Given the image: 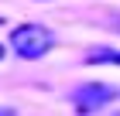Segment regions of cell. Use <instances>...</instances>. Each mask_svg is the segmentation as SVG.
<instances>
[{"mask_svg":"<svg viewBox=\"0 0 120 116\" xmlns=\"http://www.w3.org/2000/svg\"><path fill=\"white\" fill-rule=\"evenodd\" d=\"M52 45H55V34H52L48 27H41V24H21V27L10 31V48H14L21 58H28V62L48 55Z\"/></svg>","mask_w":120,"mask_h":116,"instance_id":"6da1fadb","label":"cell"},{"mask_svg":"<svg viewBox=\"0 0 120 116\" xmlns=\"http://www.w3.org/2000/svg\"><path fill=\"white\" fill-rule=\"evenodd\" d=\"M117 96H120V89H113L106 82H86V85H79V89L72 92V106L79 109V113H96V109H103L106 102H113Z\"/></svg>","mask_w":120,"mask_h":116,"instance_id":"7a4b0ae2","label":"cell"},{"mask_svg":"<svg viewBox=\"0 0 120 116\" xmlns=\"http://www.w3.org/2000/svg\"><path fill=\"white\" fill-rule=\"evenodd\" d=\"M0 116H17V113H14L10 106H0Z\"/></svg>","mask_w":120,"mask_h":116,"instance_id":"3957f363","label":"cell"},{"mask_svg":"<svg viewBox=\"0 0 120 116\" xmlns=\"http://www.w3.org/2000/svg\"><path fill=\"white\" fill-rule=\"evenodd\" d=\"M0 58H4V45H0Z\"/></svg>","mask_w":120,"mask_h":116,"instance_id":"277c9868","label":"cell"},{"mask_svg":"<svg viewBox=\"0 0 120 116\" xmlns=\"http://www.w3.org/2000/svg\"><path fill=\"white\" fill-rule=\"evenodd\" d=\"M0 21H4V17H0Z\"/></svg>","mask_w":120,"mask_h":116,"instance_id":"5b68a950","label":"cell"}]
</instances>
